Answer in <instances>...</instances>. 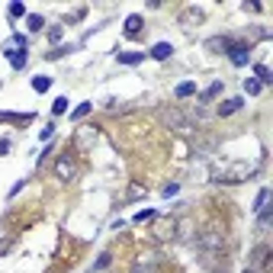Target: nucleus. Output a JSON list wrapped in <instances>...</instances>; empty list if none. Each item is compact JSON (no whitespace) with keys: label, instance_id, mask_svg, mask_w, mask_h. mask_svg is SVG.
Segmentation results:
<instances>
[{"label":"nucleus","instance_id":"f257e3e1","mask_svg":"<svg viewBox=\"0 0 273 273\" xmlns=\"http://www.w3.org/2000/svg\"><path fill=\"white\" fill-rule=\"evenodd\" d=\"M257 170H261L257 164L235 161V164H228V167H218L215 174H212V183H244L248 177H254Z\"/></svg>","mask_w":273,"mask_h":273},{"label":"nucleus","instance_id":"f03ea898","mask_svg":"<svg viewBox=\"0 0 273 273\" xmlns=\"http://www.w3.org/2000/svg\"><path fill=\"white\" fill-rule=\"evenodd\" d=\"M158 119L164 122L167 129H174V132H180V135H190L193 132V126H190V119H183L180 113H177L174 106H161L158 109Z\"/></svg>","mask_w":273,"mask_h":273},{"label":"nucleus","instance_id":"7ed1b4c3","mask_svg":"<svg viewBox=\"0 0 273 273\" xmlns=\"http://www.w3.org/2000/svg\"><path fill=\"white\" fill-rule=\"evenodd\" d=\"M55 177H58V180H74V177H77V161H74V154H61V158L55 161Z\"/></svg>","mask_w":273,"mask_h":273},{"label":"nucleus","instance_id":"20e7f679","mask_svg":"<svg viewBox=\"0 0 273 273\" xmlns=\"http://www.w3.org/2000/svg\"><path fill=\"white\" fill-rule=\"evenodd\" d=\"M251 261L257 264V273H270V267H273V251L267 248V244H257L254 251H251Z\"/></svg>","mask_w":273,"mask_h":273},{"label":"nucleus","instance_id":"39448f33","mask_svg":"<svg viewBox=\"0 0 273 273\" xmlns=\"http://www.w3.org/2000/svg\"><path fill=\"white\" fill-rule=\"evenodd\" d=\"M225 55L231 58V65H235V68H244V65L251 61V49H248V45H241V42H235Z\"/></svg>","mask_w":273,"mask_h":273},{"label":"nucleus","instance_id":"423d86ee","mask_svg":"<svg viewBox=\"0 0 273 273\" xmlns=\"http://www.w3.org/2000/svg\"><path fill=\"white\" fill-rule=\"evenodd\" d=\"M74 141H77L80 148L93 145V141H97V129H93V126H84V129H77V135H74Z\"/></svg>","mask_w":273,"mask_h":273},{"label":"nucleus","instance_id":"0eeeda50","mask_svg":"<svg viewBox=\"0 0 273 273\" xmlns=\"http://www.w3.org/2000/svg\"><path fill=\"white\" fill-rule=\"evenodd\" d=\"M231 45H235V39H231V36H215V39H209V42H206V49L209 52H228Z\"/></svg>","mask_w":273,"mask_h":273},{"label":"nucleus","instance_id":"6e6552de","mask_svg":"<svg viewBox=\"0 0 273 273\" xmlns=\"http://www.w3.org/2000/svg\"><path fill=\"white\" fill-rule=\"evenodd\" d=\"M218 93H222V80H212V84L206 87V90L200 93V106H206V103H212V100L218 97Z\"/></svg>","mask_w":273,"mask_h":273},{"label":"nucleus","instance_id":"1a4fd4ad","mask_svg":"<svg viewBox=\"0 0 273 273\" xmlns=\"http://www.w3.org/2000/svg\"><path fill=\"white\" fill-rule=\"evenodd\" d=\"M241 106H244V97H231V100H225V103H218V116H231Z\"/></svg>","mask_w":273,"mask_h":273},{"label":"nucleus","instance_id":"9d476101","mask_svg":"<svg viewBox=\"0 0 273 273\" xmlns=\"http://www.w3.org/2000/svg\"><path fill=\"white\" fill-rule=\"evenodd\" d=\"M116 58H119V65H141L145 61V52H116Z\"/></svg>","mask_w":273,"mask_h":273},{"label":"nucleus","instance_id":"9b49d317","mask_svg":"<svg viewBox=\"0 0 273 273\" xmlns=\"http://www.w3.org/2000/svg\"><path fill=\"white\" fill-rule=\"evenodd\" d=\"M148 55H151L154 61H167L170 55H174V45H170V42H158V45H154V49L148 52Z\"/></svg>","mask_w":273,"mask_h":273},{"label":"nucleus","instance_id":"f8f14e48","mask_svg":"<svg viewBox=\"0 0 273 273\" xmlns=\"http://www.w3.org/2000/svg\"><path fill=\"white\" fill-rule=\"evenodd\" d=\"M174 97H177V100H190V97H196V84H193V80H183V84H177Z\"/></svg>","mask_w":273,"mask_h":273},{"label":"nucleus","instance_id":"ddd939ff","mask_svg":"<svg viewBox=\"0 0 273 273\" xmlns=\"http://www.w3.org/2000/svg\"><path fill=\"white\" fill-rule=\"evenodd\" d=\"M6 61H10L16 71H23L26 68V49H19V52H13V49H6Z\"/></svg>","mask_w":273,"mask_h":273},{"label":"nucleus","instance_id":"4468645a","mask_svg":"<svg viewBox=\"0 0 273 273\" xmlns=\"http://www.w3.org/2000/svg\"><path fill=\"white\" fill-rule=\"evenodd\" d=\"M200 19H203V13L196 10V6H190V10H183V13H180V26H187V29H190L193 23H200Z\"/></svg>","mask_w":273,"mask_h":273},{"label":"nucleus","instance_id":"2eb2a0df","mask_svg":"<svg viewBox=\"0 0 273 273\" xmlns=\"http://www.w3.org/2000/svg\"><path fill=\"white\" fill-rule=\"evenodd\" d=\"M138 32H141V16H138V13H132V16L126 19V36H129V39H135Z\"/></svg>","mask_w":273,"mask_h":273},{"label":"nucleus","instance_id":"dca6fc26","mask_svg":"<svg viewBox=\"0 0 273 273\" xmlns=\"http://www.w3.org/2000/svg\"><path fill=\"white\" fill-rule=\"evenodd\" d=\"M3 122H23V126H26V122H32V113H0V126H3Z\"/></svg>","mask_w":273,"mask_h":273},{"label":"nucleus","instance_id":"f3484780","mask_svg":"<svg viewBox=\"0 0 273 273\" xmlns=\"http://www.w3.org/2000/svg\"><path fill=\"white\" fill-rule=\"evenodd\" d=\"M26 26H29V32H42L45 19L39 16V13H26Z\"/></svg>","mask_w":273,"mask_h":273},{"label":"nucleus","instance_id":"a211bd4d","mask_svg":"<svg viewBox=\"0 0 273 273\" xmlns=\"http://www.w3.org/2000/svg\"><path fill=\"white\" fill-rule=\"evenodd\" d=\"M203 248H209V251H215L218 244H222V235H218V231H209V235H203Z\"/></svg>","mask_w":273,"mask_h":273},{"label":"nucleus","instance_id":"6ab92c4d","mask_svg":"<svg viewBox=\"0 0 273 273\" xmlns=\"http://www.w3.org/2000/svg\"><path fill=\"white\" fill-rule=\"evenodd\" d=\"M261 90H264V84H261L257 77H248V80H244V93H248V97H257Z\"/></svg>","mask_w":273,"mask_h":273},{"label":"nucleus","instance_id":"aec40b11","mask_svg":"<svg viewBox=\"0 0 273 273\" xmlns=\"http://www.w3.org/2000/svg\"><path fill=\"white\" fill-rule=\"evenodd\" d=\"M52 87V77H45V74H39V77H32V90L36 93H45Z\"/></svg>","mask_w":273,"mask_h":273},{"label":"nucleus","instance_id":"412c9836","mask_svg":"<svg viewBox=\"0 0 273 273\" xmlns=\"http://www.w3.org/2000/svg\"><path fill=\"white\" fill-rule=\"evenodd\" d=\"M267 203H270V190H267V187H261V193H257V200H254V206H251V209H254V212H261Z\"/></svg>","mask_w":273,"mask_h":273},{"label":"nucleus","instance_id":"4be33fe9","mask_svg":"<svg viewBox=\"0 0 273 273\" xmlns=\"http://www.w3.org/2000/svg\"><path fill=\"white\" fill-rule=\"evenodd\" d=\"M254 74H257V80H261V84H273V74H270L267 65H254Z\"/></svg>","mask_w":273,"mask_h":273},{"label":"nucleus","instance_id":"5701e85b","mask_svg":"<svg viewBox=\"0 0 273 273\" xmlns=\"http://www.w3.org/2000/svg\"><path fill=\"white\" fill-rule=\"evenodd\" d=\"M6 16H10V19H19V16H26V6L19 3V0H13V3L6 6Z\"/></svg>","mask_w":273,"mask_h":273},{"label":"nucleus","instance_id":"b1692460","mask_svg":"<svg viewBox=\"0 0 273 273\" xmlns=\"http://www.w3.org/2000/svg\"><path fill=\"white\" fill-rule=\"evenodd\" d=\"M90 109H93V103H80V106H74V109H71V119H74V122H80L87 113H90Z\"/></svg>","mask_w":273,"mask_h":273},{"label":"nucleus","instance_id":"393cba45","mask_svg":"<svg viewBox=\"0 0 273 273\" xmlns=\"http://www.w3.org/2000/svg\"><path fill=\"white\" fill-rule=\"evenodd\" d=\"M109 264H113V254H109V251H103V254H100V261L93 264V270H90V273H100V270H106Z\"/></svg>","mask_w":273,"mask_h":273},{"label":"nucleus","instance_id":"a878e982","mask_svg":"<svg viewBox=\"0 0 273 273\" xmlns=\"http://www.w3.org/2000/svg\"><path fill=\"white\" fill-rule=\"evenodd\" d=\"M52 135H55V122H45V126L39 129V141H49Z\"/></svg>","mask_w":273,"mask_h":273},{"label":"nucleus","instance_id":"bb28decb","mask_svg":"<svg viewBox=\"0 0 273 273\" xmlns=\"http://www.w3.org/2000/svg\"><path fill=\"white\" fill-rule=\"evenodd\" d=\"M154 215H158L154 209H141V212H135L132 222H135V225H141V222H148V218H154Z\"/></svg>","mask_w":273,"mask_h":273},{"label":"nucleus","instance_id":"cd10ccee","mask_svg":"<svg viewBox=\"0 0 273 273\" xmlns=\"http://www.w3.org/2000/svg\"><path fill=\"white\" fill-rule=\"evenodd\" d=\"M52 113H55V116L68 113V97H58V100H55V103H52Z\"/></svg>","mask_w":273,"mask_h":273},{"label":"nucleus","instance_id":"c85d7f7f","mask_svg":"<svg viewBox=\"0 0 273 273\" xmlns=\"http://www.w3.org/2000/svg\"><path fill=\"white\" fill-rule=\"evenodd\" d=\"M71 49H74V45H58V49H52V52H49V58H52V61H55V58H65V55L71 52Z\"/></svg>","mask_w":273,"mask_h":273},{"label":"nucleus","instance_id":"c756f323","mask_svg":"<svg viewBox=\"0 0 273 273\" xmlns=\"http://www.w3.org/2000/svg\"><path fill=\"white\" fill-rule=\"evenodd\" d=\"M177 193H180V183H167V187L161 190V196H164V200H170V196H177Z\"/></svg>","mask_w":273,"mask_h":273},{"label":"nucleus","instance_id":"7c9ffc66","mask_svg":"<svg viewBox=\"0 0 273 273\" xmlns=\"http://www.w3.org/2000/svg\"><path fill=\"white\" fill-rule=\"evenodd\" d=\"M10 248H13V238H0V257L10 254Z\"/></svg>","mask_w":273,"mask_h":273},{"label":"nucleus","instance_id":"2f4dec72","mask_svg":"<svg viewBox=\"0 0 273 273\" xmlns=\"http://www.w3.org/2000/svg\"><path fill=\"white\" fill-rule=\"evenodd\" d=\"M61 36H65V29H61V26H52V29H49V42H58Z\"/></svg>","mask_w":273,"mask_h":273},{"label":"nucleus","instance_id":"473e14b6","mask_svg":"<svg viewBox=\"0 0 273 273\" xmlns=\"http://www.w3.org/2000/svg\"><path fill=\"white\" fill-rule=\"evenodd\" d=\"M26 42H29V39H26L23 32H13V45H16V49H26Z\"/></svg>","mask_w":273,"mask_h":273},{"label":"nucleus","instance_id":"72a5a7b5","mask_svg":"<svg viewBox=\"0 0 273 273\" xmlns=\"http://www.w3.org/2000/svg\"><path fill=\"white\" fill-rule=\"evenodd\" d=\"M23 187H26V183H23V180H16V183H13V187H10V193H6V200H13V196H16V193H19V190H23Z\"/></svg>","mask_w":273,"mask_h":273},{"label":"nucleus","instance_id":"f704fd0d","mask_svg":"<svg viewBox=\"0 0 273 273\" xmlns=\"http://www.w3.org/2000/svg\"><path fill=\"white\" fill-rule=\"evenodd\" d=\"M193 116H196V119H206L209 109H206V106H196V109H193Z\"/></svg>","mask_w":273,"mask_h":273},{"label":"nucleus","instance_id":"c9c22d12","mask_svg":"<svg viewBox=\"0 0 273 273\" xmlns=\"http://www.w3.org/2000/svg\"><path fill=\"white\" fill-rule=\"evenodd\" d=\"M6 151H10V138H0V158H3Z\"/></svg>","mask_w":273,"mask_h":273},{"label":"nucleus","instance_id":"e433bc0d","mask_svg":"<svg viewBox=\"0 0 273 273\" xmlns=\"http://www.w3.org/2000/svg\"><path fill=\"white\" fill-rule=\"evenodd\" d=\"M132 273H145V264H135V267H132Z\"/></svg>","mask_w":273,"mask_h":273},{"label":"nucleus","instance_id":"4c0bfd02","mask_svg":"<svg viewBox=\"0 0 273 273\" xmlns=\"http://www.w3.org/2000/svg\"><path fill=\"white\" fill-rule=\"evenodd\" d=\"M244 273H257V270H254V267H248V270H244Z\"/></svg>","mask_w":273,"mask_h":273}]
</instances>
